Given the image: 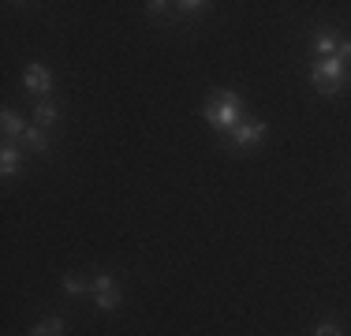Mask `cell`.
Listing matches in <instances>:
<instances>
[{
    "instance_id": "6da1fadb",
    "label": "cell",
    "mask_w": 351,
    "mask_h": 336,
    "mask_svg": "<svg viewBox=\"0 0 351 336\" xmlns=\"http://www.w3.org/2000/svg\"><path fill=\"white\" fill-rule=\"evenodd\" d=\"M202 116H206V123H213L217 131L228 134L232 128H239V123L247 120L243 116V97H239L236 90H217L213 101L202 108Z\"/></svg>"
},
{
    "instance_id": "7a4b0ae2",
    "label": "cell",
    "mask_w": 351,
    "mask_h": 336,
    "mask_svg": "<svg viewBox=\"0 0 351 336\" xmlns=\"http://www.w3.org/2000/svg\"><path fill=\"white\" fill-rule=\"evenodd\" d=\"M344 71H348V64L340 60V56H325V60H317L314 71H311L314 90L317 94H337V90L344 86Z\"/></svg>"
},
{
    "instance_id": "3957f363",
    "label": "cell",
    "mask_w": 351,
    "mask_h": 336,
    "mask_svg": "<svg viewBox=\"0 0 351 336\" xmlns=\"http://www.w3.org/2000/svg\"><path fill=\"white\" fill-rule=\"evenodd\" d=\"M90 291H94L97 310H105V314L120 310V284H116L108 273H97V276H94V284H90Z\"/></svg>"
},
{
    "instance_id": "277c9868",
    "label": "cell",
    "mask_w": 351,
    "mask_h": 336,
    "mask_svg": "<svg viewBox=\"0 0 351 336\" xmlns=\"http://www.w3.org/2000/svg\"><path fill=\"white\" fill-rule=\"evenodd\" d=\"M265 139V123L262 120H243L239 128H232L228 134H224V142L236 149H247V146H258V142Z\"/></svg>"
},
{
    "instance_id": "5b68a950",
    "label": "cell",
    "mask_w": 351,
    "mask_h": 336,
    "mask_svg": "<svg viewBox=\"0 0 351 336\" xmlns=\"http://www.w3.org/2000/svg\"><path fill=\"white\" fill-rule=\"evenodd\" d=\"M23 86H27L30 94H49V90H53V75L45 71V64H30L27 71H23Z\"/></svg>"
},
{
    "instance_id": "8992f818",
    "label": "cell",
    "mask_w": 351,
    "mask_h": 336,
    "mask_svg": "<svg viewBox=\"0 0 351 336\" xmlns=\"http://www.w3.org/2000/svg\"><path fill=\"white\" fill-rule=\"evenodd\" d=\"M337 49H340V41H337V34H332V30H317L314 34V53L322 56V60H325V56H337Z\"/></svg>"
},
{
    "instance_id": "52a82bcc",
    "label": "cell",
    "mask_w": 351,
    "mask_h": 336,
    "mask_svg": "<svg viewBox=\"0 0 351 336\" xmlns=\"http://www.w3.org/2000/svg\"><path fill=\"white\" fill-rule=\"evenodd\" d=\"M34 120H38V128H53V123L60 120V108H56L53 101H38V108H34Z\"/></svg>"
},
{
    "instance_id": "ba28073f",
    "label": "cell",
    "mask_w": 351,
    "mask_h": 336,
    "mask_svg": "<svg viewBox=\"0 0 351 336\" xmlns=\"http://www.w3.org/2000/svg\"><path fill=\"white\" fill-rule=\"evenodd\" d=\"M0 123H4V139H23V134H27V123H23L19 116L12 112V108H4V116H0Z\"/></svg>"
},
{
    "instance_id": "9c48e42d",
    "label": "cell",
    "mask_w": 351,
    "mask_h": 336,
    "mask_svg": "<svg viewBox=\"0 0 351 336\" xmlns=\"http://www.w3.org/2000/svg\"><path fill=\"white\" fill-rule=\"evenodd\" d=\"M30 336H64V317H45V322H38Z\"/></svg>"
},
{
    "instance_id": "30bf717a",
    "label": "cell",
    "mask_w": 351,
    "mask_h": 336,
    "mask_svg": "<svg viewBox=\"0 0 351 336\" xmlns=\"http://www.w3.org/2000/svg\"><path fill=\"white\" fill-rule=\"evenodd\" d=\"M15 168H19V149L4 146V149H0V172H4V176H15Z\"/></svg>"
},
{
    "instance_id": "8fae6325",
    "label": "cell",
    "mask_w": 351,
    "mask_h": 336,
    "mask_svg": "<svg viewBox=\"0 0 351 336\" xmlns=\"http://www.w3.org/2000/svg\"><path fill=\"white\" fill-rule=\"evenodd\" d=\"M23 142H27V149H34V154H41V149L49 146V139H45V131H41V128H27Z\"/></svg>"
},
{
    "instance_id": "7c38bea8",
    "label": "cell",
    "mask_w": 351,
    "mask_h": 336,
    "mask_svg": "<svg viewBox=\"0 0 351 336\" xmlns=\"http://www.w3.org/2000/svg\"><path fill=\"white\" fill-rule=\"evenodd\" d=\"M64 291H68V296H86L90 284H86V280H79L75 273H68V276H64Z\"/></svg>"
},
{
    "instance_id": "4fadbf2b",
    "label": "cell",
    "mask_w": 351,
    "mask_h": 336,
    "mask_svg": "<svg viewBox=\"0 0 351 336\" xmlns=\"http://www.w3.org/2000/svg\"><path fill=\"white\" fill-rule=\"evenodd\" d=\"M180 8V15H202V12H210V4L206 0H183V4H176Z\"/></svg>"
},
{
    "instance_id": "5bb4252c",
    "label": "cell",
    "mask_w": 351,
    "mask_h": 336,
    "mask_svg": "<svg viewBox=\"0 0 351 336\" xmlns=\"http://www.w3.org/2000/svg\"><path fill=\"white\" fill-rule=\"evenodd\" d=\"M314 336H340V329H337L332 322H322V325L314 329Z\"/></svg>"
},
{
    "instance_id": "9a60e30c",
    "label": "cell",
    "mask_w": 351,
    "mask_h": 336,
    "mask_svg": "<svg viewBox=\"0 0 351 336\" xmlns=\"http://www.w3.org/2000/svg\"><path fill=\"white\" fill-rule=\"evenodd\" d=\"M337 56H340V60H344V64H351V41H340Z\"/></svg>"
}]
</instances>
